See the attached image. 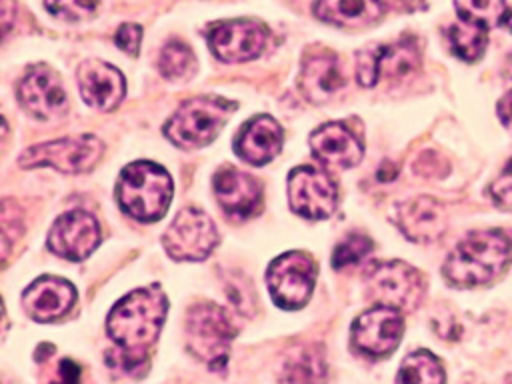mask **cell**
<instances>
[{"label": "cell", "instance_id": "6da1fadb", "mask_svg": "<svg viewBox=\"0 0 512 384\" xmlns=\"http://www.w3.org/2000/svg\"><path fill=\"white\" fill-rule=\"evenodd\" d=\"M168 312L166 294L158 284L136 288L108 314L106 330L120 348L126 368L140 366L160 336Z\"/></svg>", "mask_w": 512, "mask_h": 384}, {"label": "cell", "instance_id": "7a4b0ae2", "mask_svg": "<svg viewBox=\"0 0 512 384\" xmlns=\"http://www.w3.org/2000/svg\"><path fill=\"white\" fill-rule=\"evenodd\" d=\"M512 242L502 230H480L462 238L444 262V278L452 286L470 288L492 282L508 266Z\"/></svg>", "mask_w": 512, "mask_h": 384}, {"label": "cell", "instance_id": "3957f363", "mask_svg": "<svg viewBox=\"0 0 512 384\" xmlns=\"http://www.w3.org/2000/svg\"><path fill=\"white\" fill-rule=\"evenodd\" d=\"M116 196L122 210L132 218L154 222L166 214L172 200V178L158 164L136 160L122 170Z\"/></svg>", "mask_w": 512, "mask_h": 384}, {"label": "cell", "instance_id": "277c9868", "mask_svg": "<svg viewBox=\"0 0 512 384\" xmlns=\"http://www.w3.org/2000/svg\"><path fill=\"white\" fill-rule=\"evenodd\" d=\"M234 108V102L220 96L190 98L166 122L164 134L180 148L206 146L218 136Z\"/></svg>", "mask_w": 512, "mask_h": 384}, {"label": "cell", "instance_id": "5b68a950", "mask_svg": "<svg viewBox=\"0 0 512 384\" xmlns=\"http://www.w3.org/2000/svg\"><path fill=\"white\" fill-rule=\"evenodd\" d=\"M234 332L228 314L218 304L202 302L192 306L186 314L188 350L212 370L226 366Z\"/></svg>", "mask_w": 512, "mask_h": 384}, {"label": "cell", "instance_id": "8992f818", "mask_svg": "<svg viewBox=\"0 0 512 384\" xmlns=\"http://www.w3.org/2000/svg\"><path fill=\"white\" fill-rule=\"evenodd\" d=\"M364 282L370 300L400 312L414 310L424 296L422 274L400 260L374 262L366 270Z\"/></svg>", "mask_w": 512, "mask_h": 384}, {"label": "cell", "instance_id": "52a82bcc", "mask_svg": "<svg viewBox=\"0 0 512 384\" xmlns=\"http://www.w3.org/2000/svg\"><path fill=\"white\" fill-rule=\"evenodd\" d=\"M102 152L104 144L96 136L82 134L36 144L20 154L18 164L22 168L52 166L66 174H80L88 172L100 160Z\"/></svg>", "mask_w": 512, "mask_h": 384}, {"label": "cell", "instance_id": "ba28073f", "mask_svg": "<svg viewBox=\"0 0 512 384\" xmlns=\"http://www.w3.org/2000/svg\"><path fill=\"white\" fill-rule=\"evenodd\" d=\"M316 266L306 252H286L272 260L266 282L272 300L286 310L302 308L314 288Z\"/></svg>", "mask_w": 512, "mask_h": 384}, {"label": "cell", "instance_id": "9c48e42d", "mask_svg": "<svg viewBox=\"0 0 512 384\" xmlns=\"http://www.w3.org/2000/svg\"><path fill=\"white\" fill-rule=\"evenodd\" d=\"M162 244L176 260H204L216 248L218 232L206 212L188 206L166 228Z\"/></svg>", "mask_w": 512, "mask_h": 384}, {"label": "cell", "instance_id": "30bf717a", "mask_svg": "<svg viewBox=\"0 0 512 384\" xmlns=\"http://www.w3.org/2000/svg\"><path fill=\"white\" fill-rule=\"evenodd\" d=\"M420 64V50L414 38H402L376 48H364L356 54V80L362 86H374L384 78H402Z\"/></svg>", "mask_w": 512, "mask_h": 384}, {"label": "cell", "instance_id": "8fae6325", "mask_svg": "<svg viewBox=\"0 0 512 384\" xmlns=\"http://www.w3.org/2000/svg\"><path fill=\"white\" fill-rule=\"evenodd\" d=\"M404 334L402 312L376 304L360 314L352 324V346L370 358L390 356Z\"/></svg>", "mask_w": 512, "mask_h": 384}, {"label": "cell", "instance_id": "7c38bea8", "mask_svg": "<svg viewBox=\"0 0 512 384\" xmlns=\"http://www.w3.org/2000/svg\"><path fill=\"white\" fill-rule=\"evenodd\" d=\"M290 208L310 220L328 218L338 202L336 182L314 166H298L288 176Z\"/></svg>", "mask_w": 512, "mask_h": 384}, {"label": "cell", "instance_id": "4fadbf2b", "mask_svg": "<svg viewBox=\"0 0 512 384\" xmlns=\"http://www.w3.org/2000/svg\"><path fill=\"white\" fill-rule=\"evenodd\" d=\"M100 242L98 220L86 210H70L62 214L48 232V246L54 254L68 260H84Z\"/></svg>", "mask_w": 512, "mask_h": 384}, {"label": "cell", "instance_id": "5bb4252c", "mask_svg": "<svg viewBox=\"0 0 512 384\" xmlns=\"http://www.w3.org/2000/svg\"><path fill=\"white\" fill-rule=\"evenodd\" d=\"M266 38V28L254 20L222 22L208 32V44L222 62H246L260 56Z\"/></svg>", "mask_w": 512, "mask_h": 384}, {"label": "cell", "instance_id": "9a60e30c", "mask_svg": "<svg viewBox=\"0 0 512 384\" xmlns=\"http://www.w3.org/2000/svg\"><path fill=\"white\" fill-rule=\"evenodd\" d=\"M18 98L28 112L42 120L54 118L66 108V92L56 72L44 64L26 70L18 84Z\"/></svg>", "mask_w": 512, "mask_h": 384}, {"label": "cell", "instance_id": "2e32d148", "mask_svg": "<svg viewBox=\"0 0 512 384\" xmlns=\"http://www.w3.org/2000/svg\"><path fill=\"white\" fill-rule=\"evenodd\" d=\"M78 90L84 102L96 110L108 112L116 108L126 92L122 72L102 60H84L76 72Z\"/></svg>", "mask_w": 512, "mask_h": 384}, {"label": "cell", "instance_id": "e0dca14e", "mask_svg": "<svg viewBox=\"0 0 512 384\" xmlns=\"http://www.w3.org/2000/svg\"><path fill=\"white\" fill-rule=\"evenodd\" d=\"M76 300L74 286L56 276H40L22 294L26 314L36 322H52L68 314Z\"/></svg>", "mask_w": 512, "mask_h": 384}, {"label": "cell", "instance_id": "ac0fdd59", "mask_svg": "<svg viewBox=\"0 0 512 384\" xmlns=\"http://www.w3.org/2000/svg\"><path fill=\"white\" fill-rule=\"evenodd\" d=\"M344 76L340 72L338 56L328 48L308 50L302 58L300 90L310 102H326L340 92Z\"/></svg>", "mask_w": 512, "mask_h": 384}, {"label": "cell", "instance_id": "d6986e66", "mask_svg": "<svg viewBox=\"0 0 512 384\" xmlns=\"http://www.w3.org/2000/svg\"><path fill=\"white\" fill-rule=\"evenodd\" d=\"M398 228L412 242H434L448 228L444 206L430 196H416L398 208Z\"/></svg>", "mask_w": 512, "mask_h": 384}, {"label": "cell", "instance_id": "ffe728a7", "mask_svg": "<svg viewBox=\"0 0 512 384\" xmlns=\"http://www.w3.org/2000/svg\"><path fill=\"white\" fill-rule=\"evenodd\" d=\"M310 148L314 156L332 168H350L362 158L358 136L342 122H328L312 132Z\"/></svg>", "mask_w": 512, "mask_h": 384}, {"label": "cell", "instance_id": "44dd1931", "mask_svg": "<svg viewBox=\"0 0 512 384\" xmlns=\"http://www.w3.org/2000/svg\"><path fill=\"white\" fill-rule=\"evenodd\" d=\"M214 194L220 206L232 216H250L260 206V184L250 174L224 166L214 174Z\"/></svg>", "mask_w": 512, "mask_h": 384}, {"label": "cell", "instance_id": "7402d4cb", "mask_svg": "<svg viewBox=\"0 0 512 384\" xmlns=\"http://www.w3.org/2000/svg\"><path fill=\"white\" fill-rule=\"evenodd\" d=\"M282 148V128L272 116H256L248 120L236 136L234 150L248 164L262 166L270 162Z\"/></svg>", "mask_w": 512, "mask_h": 384}, {"label": "cell", "instance_id": "603a6c76", "mask_svg": "<svg viewBox=\"0 0 512 384\" xmlns=\"http://www.w3.org/2000/svg\"><path fill=\"white\" fill-rule=\"evenodd\" d=\"M314 16L322 22L342 26V28H360L374 24L384 14L382 0H316Z\"/></svg>", "mask_w": 512, "mask_h": 384}, {"label": "cell", "instance_id": "cb8c5ba5", "mask_svg": "<svg viewBox=\"0 0 512 384\" xmlns=\"http://www.w3.org/2000/svg\"><path fill=\"white\" fill-rule=\"evenodd\" d=\"M400 384H446L442 362L428 350L410 352L398 372Z\"/></svg>", "mask_w": 512, "mask_h": 384}, {"label": "cell", "instance_id": "d4e9b609", "mask_svg": "<svg viewBox=\"0 0 512 384\" xmlns=\"http://www.w3.org/2000/svg\"><path fill=\"white\" fill-rule=\"evenodd\" d=\"M448 40L452 52L464 62H476L482 58L488 44V30L476 24L462 22L448 28Z\"/></svg>", "mask_w": 512, "mask_h": 384}, {"label": "cell", "instance_id": "484cf974", "mask_svg": "<svg viewBox=\"0 0 512 384\" xmlns=\"http://www.w3.org/2000/svg\"><path fill=\"white\" fill-rule=\"evenodd\" d=\"M454 8L462 22L476 24L486 30L504 24L508 14L504 0H454Z\"/></svg>", "mask_w": 512, "mask_h": 384}, {"label": "cell", "instance_id": "4316f807", "mask_svg": "<svg viewBox=\"0 0 512 384\" xmlns=\"http://www.w3.org/2000/svg\"><path fill=\"white\" fill-rule=\"evenodd\" d=\"M158 68L166 80L184 78L194 68V54L188 48V44L180 40H172L162 48L158 58Z\"/></svg>", "mask_w": 512, "mask_h": 384}, {"label": "cell", "instance_id": "83f0119b", "mask_svg": "<svg viewBox=\"0 0 512 384\" xmlns=\"http://www.w3.org/2000/svg\"><path fill=\"white\" fill-rule=\"evenodd\" d=\"M322 372V356L318 352H300L292 360H288L286 374L290 384H316Z\"/></svg>", "mask_w": 512, "mask_h": 384}, {"label": "cell", "instance_id": "f1b7e54d", "mask_svg": "<svg viewBox=\"0 0 512 384\" xmlns=\"http://www.w3.org/2000/svg\"><path fill=\"white\" fill-rule=\"evenodd\" d=\"M372 250V240L364 234H352L346 240H342L332 254V266L342 270L346 266L358 264L362 258H366Z\"/></svg>", "mask_w": 512, "mask_h": 384}, {"label": "cell", "instance_id": "f546056e", "mask_svg": "<svg viewBox=\"0 0 512 384\" xmlns=\"http://www.w3.org/2000/svg\"><path fill=\"white\" fill-rule=\"evenodd\" d=\"M44 6L52 16L76 22L90 18L98 8V0H44Z\"/></svg>", "mask_w": 512, "mask_h": 384}, {"label": "cell", "instance_id": "4dcf8cb0", "mask_svg": "<svg viewBox=\"0 0 512 384\" xmlns=\"http://www.w3.org/2000/svg\"><path fill=\"white\" fill-rule=\"evenodd\" d=\"M490 198L502 210H512V158L490 184Z\"/></svg>", "mask_w": 512, "mask_h": 384}, {"label": "cell", "instance_id": "1f68e13d", "mask_svg": "<svg viewBox=\"0 0 512 384\" xmlns=\"http://www.w3.org/2000/svg\"><path fill=\"white\" fill-rule=\"evenodd\" d=\"M114 42L122 52L130 54V56H136L138 48H140V42H142V28L134 22H126L116 30Z\"/></svg>", "mask_w": 512, "mask_h": 384}, {"label": "cell", "instance_id": "d6a6232c", "mask_svg": "<svg viewBox=\"0 0 512 384\" xmlns=\"http://www.w3.org/2000/svg\"><path fill=\"white\" fill-rule=\"evenodd\" d=\"M80 380V366L72 360H62L58 364V380L52 384H78Z\"/></svg>", "mask_w": 512, "mask_h": 384}, {"label": "cell", "instance_id": "836d02e7", "mask_svg": "<svg viewBox=\"0 0 512 384\" xmlns=\"http://www.w3.org/2000/svg\"><path fill=\"white\" fill-rule=\"evenodd\" d=\"M496 112H498L500 122H502L508 130H512V90L506 92V94L498 100Z\"/></svg>", "mask_w": 512, "mask_h": 384}, {"label": "cell", "instance_id": "e575fe53", "mask_svg": "<svg viewBox=\"0 0 512 384\" xmlns=\"http://www.w3.org/2000/svg\"><path fill=\"white\" fill-rule=\"evenodd\" d=\"M16 16V6L12 0H2V30L4 34H8L10 30V22Z\"/></svg>", "mask_w": 512, "mask_h": 384}, {"label": "cell", "instance_id": "d590c367", "mask_svg": "<svg viewBox=\"0 0 512 384\" xmlns=\"http://www.w3.org/2000/svg\"><path fill=\"white\" fill-rule=\"evenodd\" d=\"M502 26H506V30L508 32H512V10L506 14V18H504V24Z\"/></svg>", "mask_w": 512, "mask_h": 384}]
</instances>
